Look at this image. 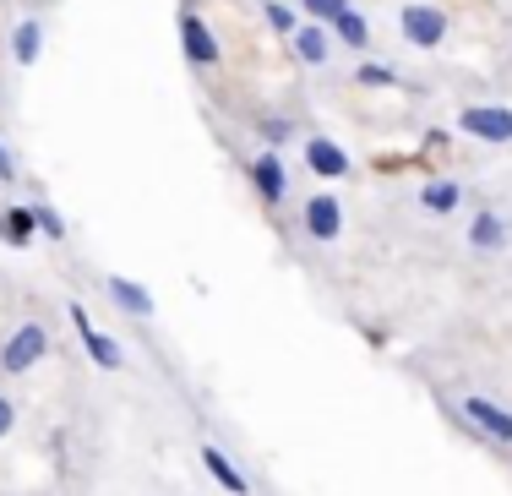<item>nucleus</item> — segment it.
Masks as SVG:
<instances>
[{
    "label": "nucleus",
    "mask_w": 512,
    "mask_h": 496,
    "mask_svg": "<svg viewBox=\"0 0 512 496\" xmlns=\"http://www.w3.org/2000/svg\"><path fill=\"white\" fill-rule=\"evenodd\" d=\"M44 355H50V328H44V322H22V328L0 344V371H6V377H28Z\"/></svg>",
    "instance_id": "1"
},
{
    "label": "nucleus",
    "mask_w": 512,
    "mask_h": 496,
    "mask_svg": "<svg viewBox=\"0 0 512 496\" xmlns=\"http://www.w3.org/2000/svg\"><path fill=\"white\" fill-rule=\"evenodd\" d=\"M398 33H404L414 50H442L447 11L431 6V0H409V6H398Z\"/></svg>",
    "instance_id": "2"
},
{
    "label": "nucleus",
    "mask_w": 512,
    "mask_h": 496,
    "mask_svg": "<svg viewBox=\"0 0 512 496\" xmlns=\"http://www.w3.org/2000/svg\"><path fill=\"white\" fill-rule=\"evenodd\" d=\"M458 131L474 142H491V148H502L512 142V110L507 104H469V110L458 115Z\"/></svg>",
    "instance_id": "3"
},
{
    "label": "nucleus",
    "mask_w": 512,
    "mask_h": 496,
    "mask_svg": "<svg viewBox=\"0 0 512 496\" xmlns=\"http://www.w3.org/2000/svg\"><path fill=\"white\" fill-rule=\"evenodd\" d=\"M463 420H469L485 442H512V409H502L496 398L469 393V398H463Z\"/></svg>",
    "instance_id": "4"
},
{
    "label": "nucleus",
    "mask_w": 512,
    "mask_h": 496,
    "mask_svg": "<svg viewBox=\"0 0 512 496\" xmlns=\"http://www.w3.org/2000/svg\"><path fill=\"white\" fill-rule=\"evenodd\" d=\"M300 224H306L311 240H322V246H333L338 235H344V202L333 197V191H316L306 202V213H300Z\"/></svg>",
    "instance_id": "5"
},
{
    "label": "nucleus",
    "mask_w": 512,
    "mask_h": 496,
    "mask_svg": "<svg viewBox=\"0 0 512 496\" xmlns=\"http://www.w3.org/2000/svg\"><path fill=\"white\" fill-rule=\"evenodd\" d=\"M180 50H186L191 66H218L224 50H218V33L207 28L197 11H180Z\"/></svg>",
    "instance_id": "6"
},
{
    "label": "nucleus",
    "mask_w": 512,
    "mask_h": 496,
    "mask_svg": "<svg viewBox=\"0 0 512 496\" xmlns=\"http://www.w3.org/2000/svg\"><path fill=\"white\" fill-rule=\"evenodd\" d=\"M246 175H251L256 197H262L267 208H278V202L289 197V169H284V159H278V153H256Z\"/></svg>",
    "instance_id": "7"
},
{
    "label": "nucleus",
    "mask_w": 512,
    "mask_h": 496,
    "mask_svg": "<svg viewBox=\"0 0 512 496\" xmlns=\"http://www.w3.org/2000/svg\"><path fill=\"white\" fill-rule=\"evenodd\" d=\"M289 50H295L300 66H327V55H333V28L306 17L295 33H289Z\"/></svg>",
    "instance_id": "8"
},
{
    "label": "nucleus",
    "mask_w": 512,
    "mask_h": 496,
    "mask_svg": "<svg viewBox=\"0 0 512 496\" xmlns=\"http://www.w3.org/2000/svg\"><path fill=\"white\" fill-rule=\"evenodd\" d=\"M306 169L322 180H344L349 175V153L333 137H306Z\"/></svg>",
    "instance_id": "9"
},
{
    "label": "nucleus",
    "mask_w": 512,
    "mask_h": 496,
    "mask_svg": "<svg viewBox=\"0 0 512 496\" xmlns=\"http://www.w3.org/2000/svg\"><path fill=\"white\" fill-rule=\"evenodd\" d=\"M104 289H109V300H115V306L126 311V317H137V322H148V317H153V295H148V289L137 284V278L115 273V278H109Z\"/></svg>",
    "instance_id": "10"
},
{
    "label": "nucleus",
    "mask_w": 512,
    "mask_h": 496,
    "mask_svg": "<svg viewBox=\"0 0 512 496\" xmlns=\"http://www.w3.org/2000/svg\"><path fill=\"white\" fill-rule=\"evenodd\" d=\"M33 235H39V219H33V202H11V208H0V240L6 246H33Z\"/></svg>",
    "instance_id": "11"
},
{
    "label": "nucleus",
    "mask_w": 512,
    "mask_h": 496,
    "mask_svg": "<svg viewBox=\"0 0 512 496\" xmlns=\"http://www.w3.org/2000/svg\"><path fill=\"white\" fill-rule=\"evenodd\" d=\"M202 464H207V475H213V480H218V486H224L229 496H246V491H251V486H246V475L235 469V458H229L224 447L202 442Z\"/></svg>",
    "instance_id": "12"
},
{
    "label": "nucleus",
    "mask_w": 512,
    "mask_h": 496,
    "mask_svg": "<svg viewBox=\"0 0 512 496\" xmlns=\"http://www.w3.org/2000/svg\"><path fill=\"white\" fill-rule=\"evenodd\" d=\"M39 55H44V22L22 17L17 28H11V60H17V66H33Z\"/></svg>",
    "instance_id": "13"
},
{
    "label": "nucleus",
    "mask_w": 512,
    "mask_h": 496,
    "mask_svg": "<svg viewBox=\"0 0 512 496\" xmlns=\"http://www.w3.org/2000/svg\"><path fill=\"white\" fill-rule=\"evenodd\" d=\"M458 202H463V186H458L453 175H431V180L420 186V208H425V213H453Z\"/></svg>",
    "instance_id": "14"
},
{
    "label": "nucleus",
    "mask_w": 512,
    "mask_h": 496,
    "mask_svg": "<svg viewBox=\"0 0 512 496\" xmlns=\"http://www.w3.org/2000/svg\"><path fill=\"white\" fill-rule=\"evenodd\" d=\"M469 246H474V251H502V246H507V219H502V213H474Z\"/></svg>",
    "instance_id": "15"
},
{
    "label": "nucleus",
    "mask_w": 512,
    "mask_h": 496,
    "mask_svg": "<svg viewBox=\"0 0 512 496\" xmlns=\"http://www.w3.org/2000/svg\"><path fill=\"white\" fill-rule=\"evenodd\" d=\"M82 344H88V355H93V366H99V371H120V366H126V349H120L109 333L82 328Z\"/></svg>",
    "instance_id": "16"
},
{
    "label": "nucleus",
    "mask_w": 512,
    "mask_h": 496,
    "mask_svg": "<svg viewBox=\"0 0 512 496\" xmlns=\"http://www.w3.org/2000/svg\"><path fill=\"white\" fill-rule=\"evenodd\" d=\"M327 28H333V39L344 44V50H365V44H371V22H365L355 6H349L338 22H327Z\"/></svg>",
    "instance_id": "17"
},
{
    "label": "nucleus",
    "mask_w": 512,
    "mask_h": 496,
    "mask_svg": "<svg viewBox=\"0 0 512 496\" xmlns=\"http://www.w3.org/2000/svg\"><path fill=\"white\" fill-rule=\"evenodd\" d=\"M262 17H267V28H273V33H284V39L300 28V11L289 6V0H262Z\"/></svg>",
    "instance_id": "18"
},
{
    "label": "nucleus",
    "mask_w": 512,
    "mask_h": 496,
    "mask_svg": "<svg viewBox=\"0 0 512 496\" xmlns=\"http://www.w3.org/2000/svg\"><path fill=\"white\" fill-rule=\"evenodd\" d=\"M256 137H267V148H278V142L300 137V131H295V120H284V115H262L256 120Z\"/></svg>",
    "instance_id": "19"
},
{
    "label": "nucleus",
    "mask_w": 512,
    "mask_h": 496,
    "mask_svg": "<svg viewBox=\"0 0 512 496\" xmlns=\"http://www.w3.org/2000/svg\"><path fill=\"white\" fill-rule=\"evenodd\" d=\"M355 82L360 88H398V71L382 66V60H365V66L355 71Z\"/></svg>",
    "instance_id": "20"
},
{
    "label": "nucleus",
    "mask_w": 512,
    "mask_h": 496,
    "mask_svg": "<svg viewBox=\"0 0 512 496\" xmlns=\"http://www.w3.org/2000/svg\"><path fill=\"white\" fill-rule=\"evenodd\" d=\"M33 219H39V235L44 240H66V219H60L50 202H33Z\"/></svg>",
    "instance_id": "21"
},
{
    "label": "nucleus",
    "mask_w": 512,
    "mask_h": 496,
    "mask_svg": "<svg viewBox=\"0 0 512 496\" xmlns=\"http://www.w3.org/2000/svg\"><path fill=\"white\" fill-rule=\"evenodd\" d=\"M300 11H306L311 22H338L349 11V0H300Z\"/></svg>",
    "instance_id": "22"
},
{
    "label": "nucleus",
    "mask_w": 512,
    "mask_h": 496,
    "mask_svg": "<svg viewBox=\"0 0 512 496\" xmlns=\"http://www.w3.org/2000/svg\"><path fill=\"white\" fill-rule=\"evenodd\" d=\"M11 426H17V404H11L6 393H0V442L11 437Z\"/></svg>",
    "instance_id": "23"
},
{
    "label": "nucleus",
    "mask_w": 512,
    "mask_h": 496,
    "mask_svg": "<svg viewBox=\"0 0 512 496\" xmlns=\"http://www.w3.org/2000/svg\"><path fill=\"white\" fill-rule=\"evenodd\" d=\"M6 180H17V164H11V153H6V142H0V186Z\"/></svg>",
    "instance_id": "24"
}]
</instances>
